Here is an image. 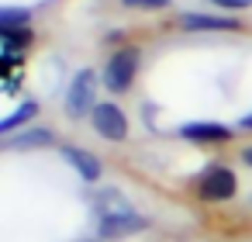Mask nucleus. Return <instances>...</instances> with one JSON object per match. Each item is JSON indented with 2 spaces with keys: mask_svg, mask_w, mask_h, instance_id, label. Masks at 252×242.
I'll return each instance as SVG.
<instances>
[{
  "mask_svg": "<svg viewBox=\"0 0 252 242\" xmlns=\"http://www.w3.org/2000/svg\"><path fill=\"white\" fill-rule=\"evenodd\" d=\"M180 28H187V32H238L242 25L235 18H224V14L187 11V14H180Z\"/></svg>",
  "mask_w": 252,
  "mask_h": 242,
  "instance_id": "6",
  "label": "nucleus"
},
{
  "mask_svg": "<svg viewBox=\"0 0 252 242\" xmlns=\"http://www.w3.org/2000/svg\"><path fill=\"white\" fill-rule=\"evenodd\" d=\"M242 163H245V166H252V145H249V149H242Z\"/></svg>",
  "mask_w": 252,
  "mask_h": 242,
  "instance_id": "16",
  "label": "nucleus"
},
{
  "mask_svg": "<svg viewBox=\"0 0 252 242\" xmlns=\"http://www.w3.org/2000/svg\"><path fill=\"white\" fill-rule=\"evenodd\" d=\"M97 228H100L104 239H128V235L145 228V218L135 214L128 204H111V207L100 211V225Z\"/></svg>",
  "mask_w": 252,
  "mask_h": 242,
  "instance_id": "4",
  "label": "nucleus"
},
{
  "mask_svg": "<svg viewBox=\"0 0 252 242\" xmlns=\"http://www.w3.org/2000/svg\"><path fill=\"white\" fill-rule=\"evenodd\" d=\"M56 142V135L49 132V128H25V132H14V135H7V149H45V145H52Z\"/></svg>",
  "mask_w": 252,
  "mask_h": 242,
  "instance_id": "9",
  "label": "nucleus"
},
{
  "mask_svg": "<svg viewBox=\"0 0 252 242\" xmlns=\"http://www.w3.org/2000/svg\"><path fill=\"white\" fill-rule=\"evenodd\" d=\"M125 7H135V11H166L173 0H121Z\"/></svg>",
  "mask_w": 252,
  "mask_h": 242,
  "instance_id": "13",
  "label": "nucleus"
},
{
  "mask_svg": "<svg viewBox=\"0 0 252 242\" xmlns=\"http://www.w3.org/2000/svg\"><path fill=\"white\" fill-rule=\"evenodd\" d=\"M32 21V11L25 7H4L0 11V28H28Z\"/></svg>",
  "mask_w": 252,
  "mask_h": 242,
  "instance_id": "12",
  "label": "nucleus"
},
{
  "mask_svg": "<svg viewBox=\"0 0 252 242\" xmlns=\"http://www.w3.org/2000/svg\"><path fill=\"white\" fill-rule=\"evenodd\" d=\"M94 107H97V73L80 69V73H73L69 90H66V114L83 118V114H94Z\"/></svg>",
  "mask_w": 252,
  "mask_h": 242,
  "instance_id": "2",
  "label": "nucleus"
},
{
  "mask_svg": "<svg viewBox=\"0 0 252 242\" xmlns=\"http://www.w3.org/2000/svg\"><path fill=\"white\" fill-rule=\"evenodd\" d=\"M235 190H238V180H235V173H231L228 166H221V163H211V166L200 173V180H197V197L207 201V204L231 201Z\"/></svg>",
  "mask_w": 252,
  "mask_h": 242,
  "instance_id": "3",
  "label": "nucleus"
},
{
  "mask_svg": "<svg viewBox=\"0 0 252 242\" xmlns=\"http://www.w3.org/2000/svg\"><path fill=\"white\" fill-rule=\"evenodd\" d=\"M90 125L107 142H125L128 138V118H125V111L118 104H97L94 114H90Z\"/></svg>",
  "mask_w": 252,
  "mask_h": 242,
  "instance_id": "5",
  "label": "nucleus"
},
{
  "mask_svg": "<svg viewBox=\"0 0 252 242\" xmlns=\"http://www.w3.org/2000/svg\"><path fill=\"white\" fill-rule=\"evenodd\" d=\"M35 114H38V101H25L11 118L0 121V135H14V128H18V125H25V121H32Z\"/></svg>",
  "mask_w": 252,
  "mask_h": 242,
  "instance_id": "10",
  "label": "nucleus"
},
{
  "mask_svg": "<svg viewBox=\"0 0 252 242\" xmlns=\"http://www.w3.org/2000/svg\"><path fill=\"white\" fill-rule=\"evenodd\" d=\"M0 42H4V49H11V52H21V49H28L35 42V35L28 28H0Z\"/></svg>",
  "mask_w": 252,
  "mask_h": 242,
  "instance_id": "11",
  "label": "nucleus"
},
{
  "mask_svg": "<svg viewBox=\"0 0 252 242\" xmlns=\"http://www.w3.org/2000/svg\"><path fill=\"white\" fill-rule=\"evenodd\" d=\"M63 159L87 180V183H97L100 180V173H104V163L90 152V149H80V145H63Z\"/></svg>",
  "mask_w": 252,
  "mask_h": 242,
  "instance_id": "7",
  "label": "nucleus"
},
{
  "mask_svg": "<svg viewBox=\"0 0 252 242\" xmlns=\"http://www.w3.org/2000/svg\"><path fill=\"white\" fill-rule=\"evenodd\" d=\"M218 7H224V11H242V7H249L252 0H214Z\"/></svg>",
  "mask_w": 252,
  "mask_h": 242,
  "instance_id": "14",
  "label": "nucleus"
},
{
  "mask_svg": "<svg viewBox=\"0 0 252 242\" xmlns=\"http://www.w3.org/2000/svg\"><path fill=\"white\" fill-rule=\"evenodd\" d=\"M138 59H142V52L131 49V45L111 52L107 66H104V87H107L111 94H125V90L131 87L135 73H138Z\"/></svg>",
  "mask_w": 252,
  "mask_h": 242,
  "instance_id": "1",
  "label": "nucleus"
},
{
  "mask_svg": "<svg viewBox=\"0 0 252 242\" xmlns=\"http://www.w3.org/2000/svg\"><path fill=\"white\" fill-rule=\"evenodd\" d=\"M238 128H245V132H252V111H249V114H242V118H238Z\"/></svg>",
  "mask_w": 252,
  "mask_h": 242,
  "instance_id": "15",
  "label": "nucleus"
},
{
  "mask_svg": "<svg viewBox=\"0 0 252 242\" xmlns=\"http://www.w3.org/2000/svg\"><path fill=\"white\" fill-rule=\"evenodd\" d=\"M183 138L190 142H200V145H218V142H228L231 138V128L228 125H218V121H187L180 128Z\"/></svg>",
  "mask_w": 252,
  "mask_h": 242,
  "instance_id": "8",
  "label": "nucleus"
}]
</instances>
